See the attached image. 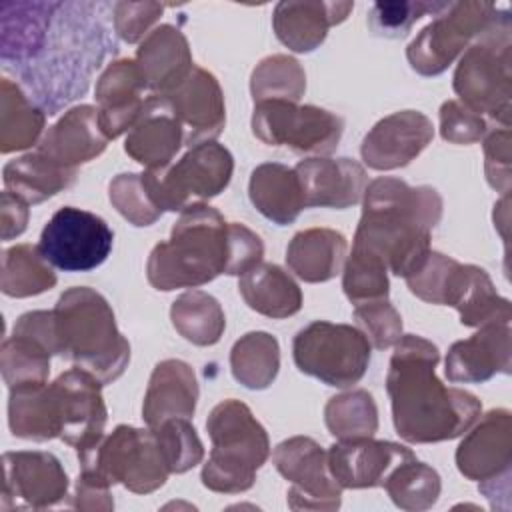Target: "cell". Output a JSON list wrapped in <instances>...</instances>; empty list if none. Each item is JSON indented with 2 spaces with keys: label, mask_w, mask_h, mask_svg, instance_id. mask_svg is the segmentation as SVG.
Instances as JSON below:
<instances>
[{
  "label": "cell",
  "mask_w": 512,
  "mask_h": 512,
  "mask_svg": "<svg viewBox=\"0 0 512 512\" xmlns=\"http://www.w3.org/2000/svg\"><path fill=\"white\" fill-rule=\"evenodd\" d=\"M108 4L56 2L50 26L34 56L16 70L28 98L46 112L56 114L62 106L82 96L92 72L108 50L116 48L102 18Z\"/></svg>",
  "instance_id": "obj_1"
},
{
  "label": "cell",
  "mask_w": 512,
  "mask_h": 512,
  "mask_svg": "<svg viewBox=\"0 0 512 512\" xmlns=\"http://www.w3.org/2000/svg\"><path fill=\"white\" fill-rule=\"evenodd\" d=\"M438 348L422 336H402L390 360L386 390L396 432L408 442H440L464 434L480 416L470 392L446 388L434 374Z\"/></svg>",
  "instance_id": "obj_2"
},
{
  "label": "cell",
  "mask_w": 512,
  "mask_h": 512,
  "mask_svg": "<svg viewBox=\"0 0 512 512\" xmlns=\"http://www.w3.org/2000/svg\"><path fill=\"white\" fill-rule=\"evenodd\" d=\"M442 216V198L434 188H412L398 178H376L364 190V210L354 246L374 252L404 280L430 252V230Z\"/></svg>",
  "instance_id": "obj_3"
},
{
  "label": "cell",
  "mask_w": 512,
  "mask_h": 512,
  "mask_svg": "<svg viewBox=\"0 0 512 512\" xmlns=\"http://www.w3.org/2000/svg\"><path fill=\"white\" fill-rule=\"evenodd\" d=\"M230 258V224L212 206L190 204L174 224L170 240L150 252L148 282L156 290L200 286L228 274Z\"/></svg>",
  "instance_id": "obj_4"
},
{
  "label": "cell",
  "mask_w": 512,
  "mask_h": 512,
  "mask_svg": "<svg viewBox=\"0 0 512 512\" xmlns=\"http://www.w3.org/2000/svg\"><path fill=\"white\" fill-rule=\"evenodd\" d=\"M52 320L56 354L70 358L102 384L122 376L130 344L118 332L114 312L102 294L92 288L66 290L52 310Z\"/></svg>",
  "instance_id": "obj_5"
},
{
  "label": "cell",
  "mask_w": 512,
  "mask_h": 512,
  "mask_svg": "<svg viewBox=\"0 0 512 512\" xmlns=\"http://www.w3.org/2000/svg\"><path fill=\"white\" fill-rule=\"evenodd\" d=\"M212 454L202 470V482L216 492H242L254 482V472L266 462L270 444L266 430L250 408L238 400L220 402L206 422Z\"/></svg>",
  "instance_id": "obj_6"
},
{
  "label": "cell",
  "mask_w": 512,
  "mask_h": 512,
  "mask_svg": "<svg viewBox=\"0 0 512 512\" xmlns=\"http://www.w3.org/2000/svg\"><path fill=\"white\" fill-rule=\"evenodd\" d=\"M510 18L508 12H496L486 32L462 56L456 74L454 90L466 106L480 114L488 112L508 124L510 98Z\"/></svg>",
  "instance_id": "obj_7"
},
{
  "label": "cell",
  "mask_w": 512,
  "mask_h": 512,
  "mask_svg": "<svg viewBox=\"0 0 512 512\" xmlns=\"http://www.w3.org/2000/svg\"><path fill=\"white\" fill-rule=\"evenodd\" d=\"M292 350L300 372L336 388L356 384L370 362V342L364 332L324 320L302 328Z\"/></svg>",
  "instance_id": "obj_8"
},
{
  "label": "cell",
  "mask_w": 512,
  "mask_h": 512,
  "mask_svg": "<svg viewBox=\"0 0 512 512\" xmlns=\"http://www.w3.org/2000/svg\"><path fill=\"white\" fill-rule=\"evenodd\" d=\"M78 458L84 472H92L108 484L122 482L138 494L162 486L170 472L152 428L118 426L106 440Z\"/></svg>",
  "instance_id": "obj_9"
},
{
  "label": "cell",
  "mask_w": 512,
  "mask_h": 512,
  "mask_svg": "<svg viewBox=\"0 0 512 512\" xmlns=\"http://www.w3.org/2000/svg\"><path fill=\"white\" fill-rule=\"evenodd\" d=\"M232 154L216 144L202 142L190 148L174 166L142 174L154 204L164 210H184L190 204L222 192L232 176Z\"/></svg>",
  "instance_id": "obj_10"
},
{
  "label": "cell",
  "mask_w": 512,
  "mask_h": 512,
  "mask_svg": "<svg viewBox=\"0 0 512 512\" xmlns=\"http://www.w3.org/2000/svg\"><path fill=\"white\" fill-rule=\"evenodd\" d=\"M342 118L290 100H264L254 106L252 130L270 146H288L304 154H330L342 136Z\"/></svg>",
  "instance_id": "obj_11"
},
{
  "label": "cell",
  "mask_w": 512,
  "mask_h": 512,
  "mask_svg": "<svg viewBox=\"0 0 512 512\" xmlns=\"http://www.w3.org/2000/svg\"><path fill=\"white\" fill-rule=\"evenodd\" d=\"M112 244L114 232L100 216L82 208L64 206L42 228L38 250L58 270L88 272L110 256Z\"/></svg>",
  "instance_id": "obj_12"
},
{
  "label": "cell",
  "mask_w": 512,
  "mask_h": 512,
  "mask_svg": "<svg viewBox=\"0 0 512 512\" xmlns=\"http://www.w3.org/2000/svg\"><path fill=\"white\" fill-rule=\"evenodd\" d=\"M496 12L490 2H448L408 46L410 66L424 76L440 74L472 38L486 32Z\"/></svg>",
  "instance_id": "obj_13"
},
{
  "label": "cell",
  "mask_w": 512,
  "mask_h": 512,
  "mask_svg": "<svg viewBox=\"0 0 512 512\" xmlns=\"http://www.w3.org/2000/svg\"><path fill=\"white\" fill-rule=\"evenodd\" d=\"M60 408V438L78 450V456L96 448L104 438L106 406L102 382L82 368H72L52 382Z\"/></svg>",
  "instance_id": "obj_14"
},
{
  "label": "cell",
  "mask_w": 512,
  "mask_h": 512,
  "mask_svg": "<svg viewBox=\"0 0 512 512\" xmlns=\"http://www.w3.org/2000/svg\"><path fill=\"white\" fill-rule=\"evenodd\" d=\"M2 510L44 508L66 496L68 478L50 452H4Z\"/></svg>",
  "instance_id": "obj_15"
},
{
  "label": "cell",
  "mask_w": 512,
  "mask_h": 512,
  "mask_svg": "<svg viewBox=\"0 0 512 512\" xmlns=\"http://www.w3.org/2000/svg\"><path fill=\"white\" fill-rule=\"evenodd\" d=\"M412 458L416 456L400 444L362 436L334 444L328 450V468L342 488L384 486L386 478Z\"/></svg>",
  "instance_id": "obj_16"
},
{
  "label": "cell",
  "mask_w": 512,
  "mask_h": 512,
  "mask_svg": "<svg viewBox=\"0 0 512 512\" xmlns=\"http://www.w3.org/2000/svg\"><path fill=\"white\" fill-rule=\"evenodd\" d=\"M164 96L170 100L184 128L186 146L192 148L202 142H212L222 132L226 122L224 98L210 72L194 66L188 78Z\"/></svg>",
  "instance_id": "obj_17"
},
{
  "label": "cell",
  "mask_w": 512,
  "mask_h": 512,
  "mask_svg": "<svg viewBox=\"0 0 512 512\" xmlns=\"http://www.w3.org/2000/svg\"><path fill=\"white\" fill-rule=\"evenodd\" d=\"M432 122L414 110L380 120L362 142V158L374 170H392L414 160L432 140Z\"/></svg>",
  "instance_id": "obj_18"
},
{
  "label": "cell",
  "mask_w": 512,
  "mask_h": 512,
  "mask_svg": "<svg viewBox=\"0 0 512 512\" xmlns=\"http://www.w3.org/2000/svg\"><path fill=\"white\" fill-rule=\"evenodd\" d=\"M184 144V128L164 94L146 98L144 108L126 136L124 150L148 170L168 168L180 146Z\"/></svg>",
  "instance_id": "obj_19"
},
{
  "label": "cell",
  "mask_w": 512,
  "mask_h": 512,
  "mask_svg": "<svg viewBox=\"0 0 512 512\" xmlns=\"http://www.w3.org/2000/svg\"><path fill=\"white\" fill-rule=\"evenodd\" d=\"M272 458L278 472L294 482L288 492L290 498H318L320 508H338L342 486L330 474L328 454L312 438L284 440Z\"/></svg>",
  "instance_id": "obj_20"
},
{
  "label": "cell",
  "mask_w": 512,
  "mask_h": 512,
  "mask_svg": "<svg viewBox=\"0 0 512 512\" xmlns=\"http://www.w3.org/2000/svg\"><path fill=\"white\" fill-rule=\"evenodd\" d=\"M438 304H450L460 312V322L480 326L488 322H508L510 304L498 298L488 274L476 266L450 262L440 286Z\"/></svg>",
  "instance_id": "obj_21"
},
{
  "label": "cell",
  "mask_w": 512,
  "mask_h": 512,
  "mask_svg": "<svg viewBox=\"0 0 512 512\" xmlns=\"http://www.w3.org/2000/svg\"><path fill=\"white\" fill-rule=\"evenodd\" d=\"M144 88L148 86L136 60H116L100 76L96 84L98 120L108 140L134 126L146 102L142 98Z\"/></svg>",
  "instance_id": "obj_22"
},
{
  "label": "cell",
  "mask_w": 512,
  "mask_h": 512,
  "mask_svg": "<svg viewBox=\"0 0 512 512\" xmlns=\"http://www.w3.org/2000/svg\"><path fill=\"white\" fill-rule=\"evenodd\" d=\"M294 170L306 206L348 208L358 204L366 190V172L350 158H308Z\"/></svg>",
  "instance_id": "obj_23"
},
{
  "label": "cell",
  "mask_w": 512,
  "mask_h": 512,
  "mask_svg": "<svg viewBox=\"0 0 512 512\" xmlns=\"http://www.w3.org/2000/svg\"><path fill=\"white\" fill-rule=\"evenodd\" d=\"M510 372L508 322H488L468 340L452 344L446 358L450 382H484L496 372Z\"/></svg>",
  "instance_id": "obj_24"
},
{
  "label": "cell",
  "mask_w": 512,
  "mask_h": 512,
  "mask_svg": "<svg viewBox=\"0 0 512 512\" xmlns=\"http://www.w3.org/2000/svg\"><path fill=\"white\" fill-rule=\"evenodd\" d=\"M106 142L108 138L100 128L98 110L76 106L44 134L38 152L64 168L76 170L78 164L96 158L106 148Z\"/></svg>",
  "instance_id": "obj_25"
},
{
  "label": "cell",
  "mask_w": 512,
  "mask_h": 512,
  "mask_svg": "<svg viewBox=\"0 0 512 512\" xmlns=\"http://www.w3.org/2000/svg\"><path fill=\"white\" fill-rule=\"evenodd\" d=\"M136 64L154 94H168L180 86L194 70L192 56L184 34L162 24L154 28L138 48Z\"/></svg>",
  "instance_id": "obj_26"
},
{
  "label": "cell",
  "mask_w": 512,
  "mask_h": 512,
  "mask_svg": "<svg viewBox=\"0 0 512 512\" xmlns=\"http://www.w3.org/2000/svg\"><path fill=\"white\" fill-rule=\"evenodd\" d=\"M352 2H280L274 8V32L282 44L296 52L320 46L328 28L346 20Z\"/></svg>",
  "instance_id": "obj_27"
},
{
  "label": "cell",
  "mask_w": 512,
  "mask_h": 512,
  "mask_svg": "<svg viewBox=\"0 0 512 512\" xmlns=\"http://www.w3.org/2000/svg\"><path fill=\"white\" fill-rule=\"evenodd\" d=\"M198 400V382L192 368L180 360L160 362L144 396L142 414L148 428L170 418H190Z\"/></svg>",
  "instance_id": "obj_28"
},
{
  "label": "cell",
  "mask_w": 512,
  "mask_h": 512,
  "mask_svg": "<svg viewBox=\"0 0 512 512\" xmlns=\"http://www.w3.org/2000/svg\"><path fill=\"white\" fill-rule=\"evenodd\" d=\"M8 424L14 436L26 440H50L60 436V408L52 384L10 388Z\"/></svg>",
  "instance_id": "obj_29"
},
{
  "label": "cell",
  "mask_w": 512,
  "mask_h": 512,
  "mask_svg": "<svg viewBox=\"0 0 512 512\" xmlns=\"http://www.w3.org/2000/svg\"><path fill=\"white\" fill-rule=\"evenodd\" d=\"M346 238L328 228H310L298 232L286 250L290 270L306 282H326L334 278L346 256Z\"/></svg>",
  "instance_id": "obj_30"
},
{
  "label": "cell",
  "mask_w": 512,
  "mask_h": 512,
  "mask_svg": "<svg viewBox=\"0 0 512 512\" xmlns=\"http://www.w3.org/2000/svg\"><path fill=\"white\" fill-rule=\"evenodd\" d=\"M250 200L260 214L284 226L306 208L296 170L284 164H262L250 178Z\"/></svg>",
  "instance_id": "obj_31"
},
{
  "label": "cell",
  "mask_w": 512,
  "mask_h": 512,
  "mask_svg": "<svg viewBox=\"0 0 512 512\" xmlns=\"http://www.w3.org/2000/svg\"><path fill=\"white\" fill-rule=\"evenodd\" d=\"M238 290L252 310L270 318L292 316L302 306L298 284L276 264H256L244 272Z\"/></svg>",
  "instance_id": "obj_32"
},
{
  "label": "cell",
  "mask_w": 512,
  "mask_h": 512,
  "mask_svg": "<svg viewBox=\"0 0 512 512\" xmlns=\"http://www.w3.org/2000/svg\"><path fill=\"white\" fill-rule=\"evenodd\" d=\"M2 176L8 192L26 204H38L68 188L76 178V170L60 166L36 150L8 162Z\"/></svg>",
  "instance_id": "obj_33"
},
{
  "label": "cell",
  "mask_w": 512,
  "mask_h": 512,
  "mask_svg": "<svg viewBox=\"0 0 512 512\" xmlns=\"http://www.w3.org/2000/svg\"><path fill=\"white\" fill-rule=\"evenodd\" d=\"M44 128V112L10 78L0 84V150L2 154L32 146Z\"/></svg>",
  "instance_id": "obj_34"
},
{
  "label": "cell",
  "mask_w": 512,
  "mask_h": 512,
  "mask_svg": "<svg viewBox=\"0 0 512 512\" xmlns=\"http://www.w3.org/2000/svg\"><path fill=\"white\" fill-rule=\"evenodd\" d=\"M510 432V418L508 412L498 410L486 414L482 424L470 432V436L460 444L456 452L458 468L468 478H484L496 470L498 456L508 458L510 444L496 448L500 438H506Z\"/></svg>",
  "instance_id": "obj_35"
},
{
  "label": "cell",
  "mask_w": 512,
  "mask_h": 512,
  "mask_svg": "<svg viewBox=\"0 0 512 512\" xmlns=\"http://www.w3.org/2000/svg\"><path fill=\"white\" fill-rule=\"evenodd\" d=\"M56 284L52 266L44 260L38 246L18 244L2 254L0 288L6 296L26 298L50 290Z\"/></svg>",
  "instance_id": "obj_36"
},
{
  "label": "cell",
  "mask_w": 512,
  "mask_h": 512,
  "mask_svg": "<svg viewBox=\"0 0 512 512\" xmlns=\"http://www.w3.org/2000/svg\"><path fill=\"white\" fill-rule=\"evenodd\" d=\"M278 352L276 338L266 332H250L242 336L230 354L234 378L252 390L270 386L280 366Z\"/></svg>",
  "instance_id": "obj_37"
},
{
  "label": "cell",
  "mask_w": 512,
  "mask_h": 512,
  "mask_svg": "<svg viewBox=\"0 0 512 512\" xmlns=\"http://www.w3.org/2000/svg\"><path fill=\"white\" fill-rule=\"evenodd\" d=\"M174 328L192 344H216L224 332L226 320L220 304L206 292L192 290L172 304Z\"/></svg>",
  "instance_id": "obj_38"
},
{
  "label": "cell",
  "mask_w": 512,
  "mask_h": 512,
  "mask_svg": "<svg viewBox=\"0 0 512 512\" xmlns=\"http://www.w3.org/2000/svg\"><path fill=\"white\" fill-rule=\"evenodd\" d=\"M50 356L52 352L42 342L24 332L12 330V336L2 342L0 350L4 382L8 388L46 384L50 372Z\"/></svg>",
  "instance_id": "obj_39"
},
{
  "label": "cell",
  "mask_w": 512,
  "mask_h": 512,
  "mask_svg": "<svg viewBox=\"0 0 512 512\" xmlns=\"http://www.w3.org/2000/svg\"><path fill=\"white\" fill-rule=\"evenodd\" d=\"M324 414L328 430L340 440L372 436L378 428L376 404L364 390L330 398Z\"/></svg>",
  "instance_id": "obj_40"
},
{
  "label": "cell",
  "mask_w": 512,
  "mask_h": 512,
  "mask_svg": "<svg viewBox=\"0 0 512 512\" xmlns=\"http://www.w3.org/2000/svg\"><path fill=\"white\" fill-rule=\"evenodd\" d=\"M306 90V78L300 64L290 56L264 58L252 74V94L256 102L290 100L296 102Z\"/></svg>",
  "instance_id": "obj_41"
},
{
  "label": "cell",
  "mask_w": 512,
  "mask_h": 512,
  "mask_svg": "<svg viewBox=\"0 0 512 512\" xmlns=\"http://www.w3.org/2000/svg\"><path fill=\"white\" fill-rule=\"evenodd\" d=\"M386 264L380 256L370 250L352 246V254L344 268V292L348 300L358 306L374 300L388 298V276Z\"/></svg>",
  "instance_id": "obj_42"
},
{
  "label": "cell",
  "mask_w": 512,
  "mask_h": 512,
  "mask_svg": "<svg viewBox=\"0 0 512 512\" xmlns=\"http://www.w3.org/2000/svg\"><path fill=\"white\" fill-rule=\"evenodd\" d=\"M388 494L396 502V506L412 510V508H428L436 502L440 492V478L436 470L418 462L416 458L402 462L384 482Z\"/></svg>",
  "instance_id": "obj_43"
},
{
  "label": "cell",
  "mask_w": 512,
  "mask_h": 512,
  "mask_svg": "<svg viewBox=\"0 0 512 512\" xmlns=\"http://www.w3.org/2000/svg\"><path fill=\"white\" fill-rule=\"evenodd\" d=\"M152 430L170 472H186L202 460V442L188 418H170Z\"/></svg>",
  "instance_id": "obj_44"
},
{
  "label": "cell",
  "mask_w": 512,
  "mask_h": 512,
  "mask_svg": "<svg viewBox=\"0 0 512 512\" xmlns=\"http://www.w3.org/2000/svg\"><path fill=\"white\" fill-rule=\"evenodd\" d=\"M448 2H376L368 12V28L376 36L402 38L426 14H440Z\"/></svg>",
  "instance_id": "obj_45"
},
{
  "label": "cell",
  "mask_w": 512,
  "mask_h": 512,
  "mask_svg": "<svg viewBox=\"0 0 512 512\" xmlns=\"http://www.w3.org/2000/svg\"><path fill=\"white\" fill-rule=\"evenodd\" d=\"M110 200L134 226H150L162 210L154 204L142 174H120L110 182Z\"/></svg>",
  "instance_id": "obj_46"
},
{
  "label": "cell",
  "mask_w": 512,
  "mask_h": 512,
  "mask_svg": "<svg viewBox=\"0 0 512 512\" xmlns=\"http://www.w3.org/2000/svg\"><path fill=\"white\" fill-rule=\"evenodd\" d=\"M354 318L364 328L368 342L384 350L402 338V318L388 300H374L354 306Z\"/></svg>",
  "instance_id": "obj_47"
},
{
  "label": "cell",
  "mask_w": 512,
  "mask_h": 512,
  "mask_svg": "<svg viewBox=\"0 0 512 512\" xmlns=\"http://www.w3.org/2000/svg\"><path fill=\"white\" fill-rule=\"evenodd\" d=\"M164 12L158 2H116L112 4V20L118 36L126 42H138L146 30Z\"/></svg>",
  "instance_id": "obj_48"
},
{
  "label": "cell",
  "mask_w": 512,
  "mask_h": 512,
  "mask_svg": "<svg viewBox=\"0 0 512 512\" xmlns=\"http://www.w3.org/2000/svg\"><path fill=\"white\" fill-rule=\"evenodd\" d=\"M440 126H442V138L458 144L474 142L486 130L484 120L476 112H472L470 108H464L454 100L442 104Z\"/></svg>",
  "instance_id": "obj_49"
},
{
  "label": "cell",
  "mask_w": 512,
  "mask_h": 512,
  "mask_svg": "<svg viewBox=\"0 0 512 512\" xmlns=\"http://www.w3.org/2000/svg\"><path fill=\"white\" fill-rule=\"evenodd\" d=\"M28 204L12 192H2V238L10 240L26 230Z\"/></svg>",
  "instance_id": "obj_50"
}]
</instances>
